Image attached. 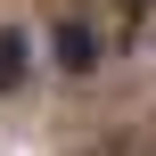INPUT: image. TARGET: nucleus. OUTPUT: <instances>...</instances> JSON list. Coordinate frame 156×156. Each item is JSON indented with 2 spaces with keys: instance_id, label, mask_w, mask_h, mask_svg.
Returning <instances> with one entry per match:
<instances>
[{
  "instance_id": "1",
  "label": "nucleus",
  "mask_w": 156,
  "mask_h": 156,
  "mask_svg": "<svg viewBox=\"0 0 156 156\" xmlns=\"http://www.w3.org/2000/svg\"><path fill=\"white\" fill-rule=\"evenodd\" d=\"M58 66H74V74L99 66V33H90V25H66V33H58Z\"/></svg>"
},
{
  "instance_id": "2",
  "label": "nucleus",
  "mask_w": 156,
  "mask_h": 156,
  "mask_svg": "<svg viewBox=\"0 0 156 156\" xmlns=\"http://www.w3.org/2000/svg\"><path fill=\"white\" fill-rule=\"evenodd\" d=\"M25 58H33V49H25V33H0V90H16V82H25Z\"/></svg>"
}]
</instances>
